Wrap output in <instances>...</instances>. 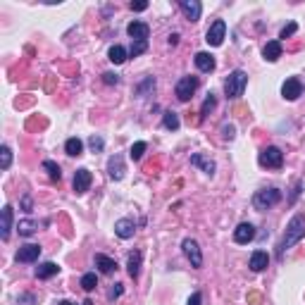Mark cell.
Wrapping results in <instances>:
<instances>
[{
    "mask_svg": "<svg viewBox=\"0 0 305 305\" xmlns=\"http://www.w3.org/2000/svg\"><path fill=\"white\" fill-rule=\"evenodd\" d=\"M146 8H148L146 0H141V3H131V10H134V12H143Z\"/></svg>",
    "mask_w": 305,
    "mask_h": 305,
    "instance_id": "cell-39",
    "label": "cell"
},
{
    "mask_svg": "<svg viewBox=\"0 0 305 305\" xmlns=\"http://www.w3.org/2000/svg\"><path fill=\"white\" fill-rule=\"evenodd\" d=\"M43 169L48 172V177L53 179V181H60V179H62V172H60V165H55L53 160H46V162H43Z\"/></svg>",
    "mask_w": 305,
    "mask_h": 305,
    "instance_id": "cell-28",
    "label": "cell"
},
{
    "mask_svg": "<svg viewBox=\"0 0 305 305\" xmlns=\"http://www.w3.org/2000/svg\"><path fill=\"white\" fill-rule=\"evenodd\" d=\"M36 229H39V224H36V222H31V219H22L20 224H17L20 236H34V234H36Z\"/></svg>",
    "mask_w": 305,
    "mask_h": 305,
    "instance_id": "cell-24",
    "label": "cell"
},
{
    "mask_svg": "<svg viewBox=\"0 0 305 305\" xmlns=\"http://www.w3.org/2000/svg\"><path fill=\"white\" fill-rule=\"evenodd\" d=\"M217 105V98L212 96V93H207V98L205 103H203V108H200V117H205V115H210V110Z\"/></svg>",
    "mask_w": 305,
    "mask_h": 305,
    "instance_id": "cell-32",
    "label": "cell"
},
{
    "mask_svg": "<svg viewBox=\"0 0 305 305\" xmlns=\"http://www.w3.org/2000/svg\"><path fill=\"white\" fill-rule=\"evenodd\" d=\"M181 248H184V255L191 260V265L196 267V269H198V267H203V253H200L198 241H193V238H184Z\"/></svg>",
    "mask_w": 305,
    "mask_h": 305,
    "instance_id": "cell-6",
    "label": "cell"
},
{
    "mask_svg": "<svg viewBox=\"0 0 305 305\" xmlns=\"http://www.w3.org/2000/svg\"><path fill=\"white\" fill-rule=\"evenodd\" d=\"M148 89H155V79H153V77H148V79H146V84H143V86L138 89V96L143 98V93H146Z\"/></svg>",
    "mask_w": 305,
    "mask_h": 305,
    "instance_id": "cell-36",
    "label": "cell"
},
{
    "mask_svg": "<svg viewBox=\"0 0 305 305\" xmlns=\"http://www.w3.org/2000/svg\"><path fill=\"white\" fill-rule=\"evenodd\" d=\"M281 96H284L286 100H298L300 98V96H303V84H300V79H295V77L286 79L284 86H281Z\"/></svg>",
    "mask_w": 305,
    "mask_h": 305,
    "instance_id": "cell-8",
    "label": "cell"
},
{
    "mask_svg": "<svg viewBox=\"0 0 305 305\" xmlns=\"http://www.w3.org/2000/svg\"><path fill=\"white\" fill-rule=\"evenodd\" d=\"M295 29H298V24H295V22H291L288 27H284V29H281V34H279V39H288V36H293Z\"/></svg>",
    "mask_w": 305,
    "mask_h": 305,
    "instance_id": "cell-34",
    "label": "cell"
},
{
    "mask_svg": "<svg viewBox=\"0 0 305 305\" xmlns=\"http://www.w3.org/2000/svg\"><path fill=\"white\" fill-rule=\"evenodd\" d=\"M267 265H269V255H267L265 250H255L250 255V262H248V267L253 272H262V269H267Z\"/></svg>",
    "mask_w": 305,
    "mask_h": 305,
    "instance_id": "cell-15",
    "label": "cell"
},
{
    "mask_svg": "<svg viewBox=\"0 0 305 305\" xmlns=\"http://www.w3.org/2000/svg\"><path fill=\"white\" fill-rule=\"evenodd\" d=\"M257 160H260V165H262V167L279 169L281 165H284V153H281L276 146H267V148H262V150H260Z\"/></svg>",
    "mask_w": 305,
    "mask_h": 305,
    "instance_id": "cell-4",
    "label": "cell"
},
{
    "mask_svg": "<svg viewBox=\"0 0 305 305\" xmlns=\"http://www.w3.org/2000/svg\"><path fill=\"white\" fill-rule=\"evenodd\" d=\"M134 231H136L134 219H117V222H115V234H117L119 238H131Z\"/></svg>",
    "mask_w": 305,
    "mask_h": 305,
    "instance_id": "cell-14",
    "label": "cell"
},
{
    "mask_svg": "<svg viewBox=\"0 0 305 305\" xmlns=\"http://www.w3.org/2000/svg\"><path fill=\"white\" fill-rule=\"evenodd\" d=\"M108 58H110V62H115V65H122V62L127 60V50L122 48V46H112V48L108 50Z\"/></svg>",
    "mask_w": 305,
    "mask_h": 305,
    "instance_id": "cell-25",
    "label": "cell"
},
{
    "mask_svg": "<svg viewBox=\"0 0 305 305\" xmlns=\"http://www.w3.org/2000/svg\"><path fill=\"white\" fill-rule=\"evenodd\" d=\"M96 267H98L103 274H112V272L117 269V262L108 255H96Z\"/></svg>",
    "mask_w": 305,
    "mask_h": 305,
    "instance_id": "cell-21",
    "label": "cell"
},
{
    "mask_svg": "<svg viewBox=\"0 0 305 305\" xmlns=\"http://www.w3.org/2000/svg\"><path fill=\"white\" fill-rule=\"evenodd\" d=\"M96 286H98V276L93 274V272L81 276V288H84V291H93Z\"/></svg>",
    "mask_w": 305,
    "mask_h": 305,
    "instance_id": "cell-29",
    "label": "cell"
},
{
    "mask_svg": "<svg viewBox=\"0 0 305 305\" xmlns=\"http://www.w3.org/2000/svg\"><path fill=\"white\" fill-rule=\"evenodd\" d=\"M39 255H41V246H36V243H27V246L20 248L17 262H36Z\"/></svg>",
    "mask_w": 305,
    "mask_h": 305,
    "instance_id": "cell-11",
    "label": "cell"
},
{
    "mask_svg": "<svg viewBox=\"0 0 305 305\" xmlns=\"http://www.w3.org/2000/svg\"><path fill=\"white\" fill-rule=\"evenodd\" d=\"M65 153L72 155V158H79L81 153H84V143H81L79 138H67V143H65Z\"/></svg>",
    "mask_w": 305,
    "mask_h": 305,
    "instance_id": "cell-23",
    "label": "cell"
},
{
    "mask_svg": "<svg viewBox=\"0 0 305 305\" xmlns=\"http://www.w3.org/2000/svg\"><path fill=\"white\" fill-rule=\"evenodd\" d=\"M222 136H224V138H234V127H231V124H224V127H222Z\"/></svg>",
    "mask_w": 305,
    "mask_h": 305,
    "instance_id": "cell-38",
    "label": "cell"
},
{
    "mask_svg": "<svg viewBox=\"0 0 305 305\" xmlns=\"http://www.w3.org/2000/svg\"><path fill=\"white\" fill-rule=\"evenodd\" d=\"M0 158H3V160H0V167L8 169V167H10V162H12V150L8 146H3V148H0Z\"/></svg>",
    "mask_w": 305,
    "mask_h": 305,
    "instance_id": "cell-31",
    "label": "cell"
},
{
    "mask_svg": "<svg viewBox=\"0 0 305 305\" xmlns=\"http://www.w3.org/2000/svg\"><path fill=\"white\" fill-rule=\"evenodd\" d=\"M279 200H281V191L279 188H262V191H257L253 196V205H255V210H267V207L276 205Z\"/></svg>",
    "mask_w": 305,
    "mask_h": 305,
    "instance_id": "cell-3",
    "label": "cell"
},
{
    "mask_svg": "<svg viewBox=\"0 0 305 305\" xmlns=\"http://www.w3.org/2000/svg\"><path fill=\"white\" fill-rule=\"evenodd\" d=\"M146 141H138V143H134L131 146V150H129V158L131 160H141L143 158V153H146Z\"/></svg>",
    "mask_w": 305,
    "mask_h": 305,
    "instance_id": "cell-30",
    "label": "cell"
},
{
    "mask_svg": "<svg viewBox=\"0 0 305 305\" xmlns=\"http://www.w3.org/2000/svg\"><path fill=\"white\" fill-rule=\"evenodd\" d=\"M58 305H74V303H69V300H60Z\"/></svg>",
    "mask_w": 305,
    "mask_h": 305,
    "instance_id": "cell-46",
    "label": "cell"
},
{
    "mask_svg": "<svg viewBox=\"0 0 305 305\" xmlns=\"http://www.w3.org/2000/svg\"><path fill=\"white\" fill-rule=\"evenodd\" d=\"M281 41H269L265 46V50H262V55H265L267 62H276V60L281 58Z\"/></svg>",
    "mask_w": 305,
    "mask_h": 305,
    "instance_id": "cell-18",
    "label": "cell"
},
{
    "mask_svg": "<svg viewBox=\"0 0 305 305\" xmlns=\"http://www.w3.org/2000/svg\"><path fill=\"white\" fill-rule=\"evenodd\" d=\"M200 300H203V295H200V293L196 291V293H193L191 298H188V305H200Z\"/></svg>",
    "mask_w": 305,
    "mask_h": 305,
    "instance_id": "cell-42",
    "label": "cell"
},
{
    "mask_svg": "<svg viewBox=\"0 0 305 305\" xmlns=\"http://www.w3.org/2000/svg\"><path fill=\"white\" fill-rule=\"evenodd\" d=\"M196 89H198V79H196V77H181L174 93H177V98L181 100V103H186V100H191V96L196 93Z\"/></svg>",
    "mask_w": 305,
    "mask_h": 305,
    "instance_id": "cell-5",
    "label": "cell"
},
{
    "mask_svg": "<svg viewBox=\"0 0 305 305\" xmlns=\"http://www.w3.org/2000/svg\"><path fill=\"white\" fill-rule=\"evenodd\" d=\"M60 272V267L55 262H43V265L36 267V276L39 279H50V276H55Z\"/></svg>",
    "mask_w": 305,
    "mask_h": 305,
    "instance_id": "cell-22",
    "label": "cell"
},
{
    "mask_svg": "<svg viewBox=\"0 0 305 305\" xmlns=\"http://www.w3.org/2000/svg\"><path fill=\"white\" fill-rule=\"evenodd\" d=\"M129 36L134 41H148V34H150V27H148L146 22H131L127 27Z\"/></svg>",
    "mask_w": 305,
    "mask_h": 305,
    "instance_id": "cell-13",
    "label": "cell"
},
{
    "mask_svg": "<svg viewBox=\"0 0 305 305\" xmlns=\"http://www.w3.org/2000/svg\"><path fill=\"white\" fill-rule=\"evenodd\" d=\"M179 8L184 10V15H186L191 22H198V20H200L203 5H200L198 0H181V3H179Z\"/></svg>",
    "mask_w": 305,
    "mask_h": 305,
    "instance_id": "cell-12",
    "label": "cell"
},
{
    "mask_svg": "<svg viewBox=\"0 0 305 305\" xmlns=\"http://www.w3.org/2000/svg\"><path fill=\"white\" fill-rule=\"evenodd\" d=\"M248 300H250L253 305H257V303H260V295H257V293H250V295H248Z\"/></svg>",
    "mask_w": 305,
    "mask_h": 305,
    "instance_id": "cell-44",
    "label": "cell"
},
{
    "mask_svg": "<svg viewBox=\"0 0 305 305\" xmlns=\"http://www.w3.org/2000/svg\"><path fill=\"white\" fill-rule=\"evenodd\" d=\"M146 50H148V41H136V43L131 46V50H129V55H131V58H138V55L146 53Z\"/></svg>",
    "mask_w": 305,
    "mask_h": 305,
    "instance_id": "cell-33",
    "label": "cell"
},
{
    "mask_svg": "<svg viewBox=\"0 0 305 305\" xmlns=\"http://www.w3.org/2000/svg\"><path fill=\"white\" fill-rule=\"evenodd\" d=\"M129 276H134V279H136L138 276V269H141V253H138V250H134V253H131V255H129Z\"/></svg>",
    "mask_w": 305,
    "mask_h": 305,
    "instance_id": "cell-27",
    "label": "cell"
},
{
    "mask_svg": "<svg viewBox=\"0 0 305 305\" xmlns=\"http://www.w3.org/2000/svg\"><path fill=\"white\" fill-rule=\"evenodd\" d=\"M246 84H248V74H246V72H241V69L231 72V74H229V79L224 81L226 98H231V100L241 98V96H243V91H246Z\"/></svg>",
    "mask_w": 305,
    "mask_h": 305,
    "instance_id": "cell-2",
    "label": "cell"
},
{
    "mask_svg": "<svg viewBox=\"0 0 305 305\" xmlns=\"http://www.w3.org/2000/svg\"><path fill=\"white\" fill-rule=\"evenodd\" d=\"M89 146L93 148V153H100V150H103V138H100V136H91Z\"/></svg>",
    "mask_w": 305,
    "mask_h": 305,
    "instance_id": "cell-35",
    "label": "cell"
},
{
    "mask_svg": "<svg viewBox=\"0 0 305 305\" xmlns=\"http://www.w3.org/2000/svg\"><path fill=\"white\" fill-rule=\"evenodd\" d=\"M103 81H105L108 86H112V84H117L119 81V77L117 74H112V72H105V74H103Z\"/></svg>",
    "mask_w": 305,
    "mask_h": 305,
    "instance_id": "cell-37",
    "label": "cell"
},
{
    "mask_svg": "<svg viewBox=\"0 0 305 305\" xmlns=\"http://www.w3.org/2000/svg\"><path fill=\"white\" fill-rule=\"evenodd\" d=\"M255 238V226L250 222H241V224L234 229V241L236 243H250Z\"/></svg>",
    "mask_w": 305,
    "mask_h": 305,
    "instance_id": "cell-9",
    "label": "cell"
},
{
    "mask_svg": "<svg viewBox=\"0 0 305 305\" xmlns=\"http://www.w3.org/2000/svg\"><path fill=\"white\" fill-rule=\"evenodd\" d=\"M84 305H93V303H91V300H86V303H84Z\"/></svg>",
    "mask_w": 305,
    "mask_h": 305,
    "instance_id": "cell-47",
    "label": "cell"
},
{
    "mask_svg": "<svg viewBox=\"0 0 305 305\" xmlns=\"http://www.w3.org/2000/svg\"><path fill=\"white\" fill-rule=\"evenodd\" d=\"M162 124H165V129H169V131H177L179 129V115L177 112H172V110H167V112L162 115Z\"/></svg>",
    "mask_w": 305,
    "mask_h": 305,
    "instance_id": "cell-26",
    "label": "cell"
},
{
    "mask_svg": "<svg viewBox=\"0 0 305 305\" xmlns=\"http://www.w3.org/2000/svg\"><path fill=\"white\" fill-rule=\"evenodd\" d=\"M224 34H226V24L224 20H217L205 34V41L210 46H222V41H224Z\"/></svg>",
    "mask_w": 305,
    "mask_h": 305,
    "instance_id": "cell-7",
    "label": "cell"
},
{
    "mask_svg": "<svg viewBox=\"0 0 305 305\" xmlns=\"http://www.w3.org/2000/svg\"><path fill=\"white\" fill-rule=\"evenodd\" d=\"M191 165H193V167H200L205 174H210V177L215 174V162H212V160H207L205 155H200V153L191 155Z\"/></svg>",
    "mask_w": 305,
    "mask_h": 305,
    "instance_id": "cell-16",
    "label": "cell"
},
{
    "mask_svg": "<svg viewBox=\"0 0 305 305\" xmlns=\"http://www.w3.org/2000/svg\"><path fill=\"white\" fill-rule=\"evenodd\" d=\"M91 181H93V177H91V172L86 167L77 169V174H74V191L77 193H86L91 188Z\"/></svg>",
    "mask_w": 305,
    "mask_h": 305,
    "instance_id": "cell-10",
    "label": "cell"
},
{
    "mask_svg": "<svg viewBox=\"0 0 305 305\" xmlns=\"http://www.w3.org/2000/svg\"><path fill=\"white\" fill-rule=\"evenodd\" d=\"M119 295H122V284H115L110 291V298H119Z\"/></svg>",
    "mask_w": 305,
    "mask_h": 305,
    "instance_id": "cell-41",
    "label": "cell"
},
{
    "mask_svg": "<svg viewBox=\"0 0 305 305\" xmlns=\"http://www.w3.org/2000/svg\"><path fill=\"white\" fill-rule=\"evenodd\" d=\"M108 172H110V179L119 181V179L124 177V160L119 158V155L110 158V162H108Z\"/></svg>",
    "mask_w": 305,
    "mask_h": 305,
    "instance_id": "cell-17",
    "label": "cell"
},
{
    "mask_svg": "<svg viewBox=\"0 0 305 305\" xmlns=\"http://www.w3.org/2000/svg\"><path fill=\"white\" fill-rule=\"evenodd\" d=\"M300 188H303V184H295V188H293V193H291V198H288V200H291V203H293L295 198L300 196Z\"/></svg>",
    "mask_w": 305,
    "mask_h": 305,
    "instance_id": "cell-43",
    "label": "cell"
},
{
    "mask_svg": "<svg viewBox=\"0 0 305 305\" xmlns=\"http://www.w3.org/2000/svg\"><path fill=\"white\" fill-rule=\"evenodd\" d=\"M303 236H305V215L291 217V222L286 226L284 238H281V243H279V255H284V250L293 248Z\"/></svg>",
    "mask_w": 305,
    "mask_h": 305,
    "instance_id": "cell-1",
    "label": "cell"
},
{
    "mask_svg": "<svg viewBox=\"0 0 305 305\" xmlns=\"http://www.w3.org/2000/svg\"><path fill=\"white\" fill-rule=\"evenodd\" d=\"M10 229H12V207L5 205L3 207V224H0V236H3V241L10 238Z\"/></svg>",
    "mask_w": 305,
    "mask_h": 305,
    "instance_id": "cell-19",
    "label": "cell"
},
{
    "mask_svg": "<svg viewBox=\"0 0 305 305\" xmlns=\"http://www.w3.org/2000/svg\"><path fill=\"white\" fill-rule=\"evenodd\" d=\"M22 210H24V212H31V196L22 198Z\"/></svg>",
    "mask_w": 305,
    "mask_h": 305,
    "instance_id": "cell-40",
    "label": "cell"
},
{
    "mask_svg": "<svg viewBox=\"0 0 305 305\" xmlns=\"http://www.w3.org/2000/svg\"><path fill=\"white\" fill-rule=\"evenodd\" d=\"M169 43H172V46H177V43H179V34H172V36H169Z\"/></svg>",
    "mask_w": 305,
    "mask_h": 305,
    "instance_id": "cell-45",
    "label": "cell"
},
{
    "mask_svg": "<svg viewBox=\"0 0 305 305\" xmlns=\"http://www.w3.org/2000/svg\"><path fill=\"white\" fill-rule=\"evenodd\" d=\"M196 67L200 72H212L215 69V58L210 53H196Z\"/></svg>",
    "mask_w": 305,
    "mask_h": 305,
    "instance_id": "cell-20",
    "label": "cell"
}]
</instances>
